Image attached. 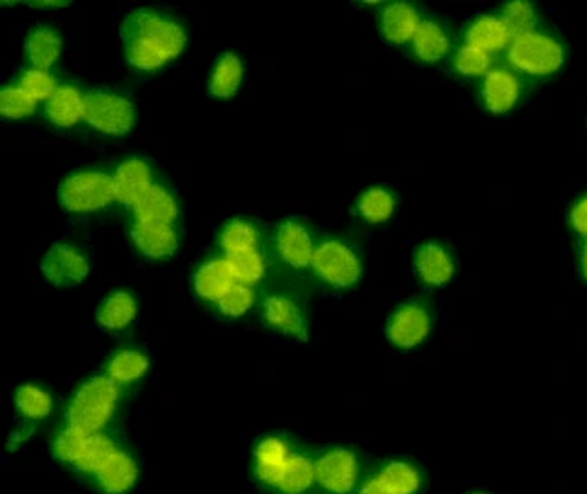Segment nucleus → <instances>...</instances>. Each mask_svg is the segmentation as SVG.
Returning <instances> with one entry per match:
<instances>
[{
	"instance_id": "1",
	"label": "nucleus",
	"mask_w": 587,
	"mask_h": 494,
	"mask_svg": "<svg viewBox=\"0 0 587 494\" xmlns=\"http://www.w3.org/2000/svg\"><path fill=\"white\" fill-rule=\"evenodd\" d=\"M121 40L129 66L137 72H157L183 55L188 26L170 13L140 8L124 17Z\"/></svg>"
},
{
	"instance_id": "2",
	"label": "nucleus",
	"mask_w": 587,
	"mask_h": 494,
	"mask_svg": "<svg viewBox=\"0 0 587 494\" xmlns=\"http://www.w3.org/2000/svg\"><path fill=\"white\" fill-rule=\"evenodd\" d=\"M505 64L526 80H548L562 72L567 46L553 29L538 28L516 35L504 53Z\"/></svg>"
},
{
	"instance_id": "3",
	"label": "nucleus",
	"mask_w": 587,
	"mask_h": 494,
	"mask_svg": "<svg viewBox=\"0 0 587 494\" xmlns=\"http://www.w3.org/2000/svg\"><path fill=\"white\" fill-rule=\"evenodd\" d=\"M118 383L110 377L86 380L67 406V422L86 433H100L110 423L118 406Z\"/></svg>"
},
{
	"instance_id": "4",
	"label": "nucleus",
	"mask_w": 587,
	"mask_h": 494,
	"mask_svg": "<svg viewBox=\"0 0 587 494\" xmlns=\"http://www.w3.org/2000/svg\"><path fill=\"white\" fill-rule=\"evenodd\" d=\"M113 199V177L100 169L72 173L59 186V202L73 215H88L104 210Z\"/></svg>"
},
{
	"instance_id": "5",
	"label": "nucleus",
	"mask_w": 587,
	"mask_h": 494,
	"mask_svg": "<svg viewBox=\"0 0 587 494\" xmlns=\"http://www.w3.org/2000/svg\"><path fill=\"white\" fill-rule=\"evenodd\" d=\"M311 267L322 282L335 289H349L364 277V262L346 240L326 239L316 245Z\"/></svg>"
},
{
	"instance_id": "6",
	"label": "nucleus",
	"mask_w": 587,
	"mask_h": 494,
	"mask_svg": "<svg viewBox=\"0 0 587 494\" xmlns=\"http://www.w3.org/2000/svg\"><path fill=\"white\" fill-rule=\"evenodd\" d=\"M115 447L113 440L105 434L86 433L73 426H67L64 431L57 434L53 442V455L62 464H70L86 474H95Z\"/></svg>"
},
{
	"instance_id": "7",
	"label": "nucleus",
	"mask_w": 587,
	"mask_h": 494,
	"mask_svg": "<svg viewBox=\"0 0 587 494\" xmlns=\"http://www.w3.org/2000/svg\"><path fill=\"white\" fill-rule=\"evenodd\" d=\"M84 121L99 134L124 137L135 128L137 110L126 94L111 89H91L86 93Z\"/></svg>"
},
{
	"instance_id": "8",
	"label": "nucleus",
	"mask_w": 587,
	"mask_h": 494,
	"mask_svg": "<svg viewBox=\"0 0 587 494\" xmlns=\"http://www.w3.org/2000/svg\"><path fill=\"white\" fill-rule=\"evenodd\" d=\"M527 93V80L508 64L495 66L478 80L477 99L480 106L495 117H502L521 106Z\"/></svg>"
},
{
	"instance_id": "9",
	"label": "nucleus",
	"mask_w": 587,
	"mask_h": 494,
	"mask_svg": "<svg viewBox=\"0 0 587 494\" xmlns=\"http://www.w3.org/2000/svg\"><path fill=\"white\" fill-rule=\"evenodd\" d=\"M433 324L435 317L426 301L405 302L391 313L386 326V337L397 350H415L429 339Z\"/></svg>"
},
{
	"instance_id": "10",
	"label": "nucleus",
	"mask_w": 587,
	"mask_h": 494,
	"mask_svg": "<svg viewBox=\"0 0 587 494\" xmlns=\"http://www.w3.org/2000/svg\"><path fill=\"white\" fill-rule=\"evenodd\" d=\"M361 461L353 451L337 447L315 461V482L329 494H349L359 483Z\"/></svg>"
},
{
	"instance_id": "11",
	"label": "nucleus",
	"mask_w": 587,
	"mask_h": 494,
	"mask_svg": "<svg viewBox=\"0 0 587 494\" xmlns=\"http://www.w3.org/2000/svg\"><path fill=\"white\" fill-rule=\"evenodd\" d=\"M40 269L53 286H75L88 277L89 261L83 251L72 244L57 242L42 256Z\"/></svg>"
},
{
	"instance_id": "12",
	"label": "nucleus",
	"mask_w": 587,
	"mask_h": 494,
	"mask_svg": "<svg viewBox=\"0 0 587 494\" xmlns=\"http://www.w3.org/2000/svg\"><path fill=\"white\" fill-rule=\"evenodd\" d=\"M413 267L419 280L426 283L427 288H444L453 280L457 261L449 245L433 240L416 248Z\"/></svg>"
},
{
	"instance_id": "13",
	"label": "nucleus",
	"mask_w": 587,
	"mask_h": 494,
	"mask_svg": "<svg viewBox=\"0 0 587 494\" xmlns=\"http://www.w3.org/2000/svg\"><path fill=\"white\" fill-rule=\"evenodd\" d=\"M513 37L515 35L511 34V29L499 13H483L465 24L462 45L475 46L478 50L488 51L495 56L508 51Z\"/></svg>"
},
{
	"instance_id": "14",
	"label": "nucleus",
	"mask_w": 587,
	"mask_h": 494,
	"mask_svg": "<svg viewBox=\"0 0 587 494\" xmlns=\"http://www.w3.org/2000/svg\"><path fill=\"white\" fill-rule=\"evenodd\" d=\"M262 317L270 328L291 339L308 340V318L302 307L284 294L267 296L262 304Z\"/></svg>"
},
{
	"instance_id": "15",
	"label": "nucleus",
	"mask_w": 587,
	"mask_h": 494,
	"mask_svg": "<svg viewBox=\"0 0 587 494\" xmlns=\"http://www.w3.org/2000/svg\"><path fill=\"white\" fill-rule=\"evenodd\" d=\"M454 45L451 31L437 18H422L415 37L411 40V53L424 64H438L451 59Z\"/></svg>"
},
{
	"instance_id": "16",
	"label": "nucleus",
	"mask_w": 587,
	"mask_h": 494,
	"mask_svg": "<svg viewBox=\"0 0 587 494\" xmlns=\"http://www.w3.org/2000/svg\"><path fill=\"white\" fill-rule=\"evenodd\" d=\"M129 235L135 248L150 261H166L177 253L178 233L173 224L135 220Z\"/></svg>"
},
{
	"instance_id": "17",
	"label": "nucleus",
	"mask_w": 587,
	"mask_h": 494,
	"mask_svg": "<svg viewBox=\"0 0 587 494\" xmlns=\"http://www.w3.org/2000/svg\"><path fill=\"white\" fill-rule=\"evenodd\" d=\"M151 186H155L153 169L145 159H139V156H132L128 161L121 162L113 173L115 201L124 206H135Z\"/></svg>"
},
{
	"instance_id": "18",
	"label": "nucleus",
	"mask_w": 587,
	"mask_h": 494,
	"mask_svg": "<svg viewBox=\"0 0 587 494\" xmlns=\"http://www.w3.org/2000/svg\"><path fill=\"white\" fill-rule=\"evenodd\" d=\"M275 245H277L278 255L288 266L295 269L311 266L315 245H313L310 229L305 228L304 223H300L297 218L284 220L275 235Z\"/></svg>"
},
{
	"instance_id": "19",
	"label": "nucleus",
	"mask_w": 587,
	"mask_h": 494,
	"mask_svg": "<svg viewBox=\"0 0 587 494\" xmlns=\"http://www.w3.org/2000/svg\"><path fill=\"white\" fill-rule=\"evenodd\" d=\"M294 455L295 451L291 449L288 440L280 439V436H266V439L261 440L257 444L255 453H253L257 478L270 487L277 489Z\"/></svg>"
},
{
	"instance_id": "20",
	"label": "nucleus",
	"mask_w": 587,
	"mask_h": 494,
	"mask_svg": "<svg viewBox=\"0 0 587 494\" xmlns=\"http://www.w3.org/2000/svg\"><path fill=\"white\" fill-rule=\"evenodd\" d=\"M421 12L410 2H391L378 15V31L389 45H408L421 26Z\"/></svg>"
},
{
	"instance_id": "21",
	"label": "nucleus",
	"mask_w": 587,
	"mask_h": 494,
	"mask_svg": "<svg viewBox=\"0 0 587 494\" xmlns=\"http://www.w3.org/2000/svg\"><path fill=\"white\" fill-rule=\"evenodd\" d=\"M95 482L104 494H124L134 487L139 478V466L126 451H111L104 464L95 472Z\"/></svg>"
},
{
	"instance_id": "22",
	"label": "nucleus",
	"mask_w": 587,
	"mask_h": 494,
	"mask_svg": "<svg viewBox=\"0 0 587 494\" xmlns=\"http://www.w3.org/2000/svg\"><path fill=\"white\" fill-rule=\"evenodd\" d=\"M45 117L55 128H73L86 117V94L73 84H62L45 102Z\"/></svg>"
},
{
	"instance_id": "23",
	"label": "nucleus",
	"mask_w": 587,
	"mask_h": 494,
	"mask_svg": "<svg viewBox=\"0 0 587 494\" xmlns=\"http://www.w3.org/2000/svg\"><path fill=\"white\" fill-rule=\"evenodd\" d=\"M242 78H245L242 59L235 51H224L216 56L215 64L211 67L208 91L215 99L229 101L239 91Z\"/></svg>"
},
{
	"instance_id": "24",
	"label": "nucleus",
	"mask_w": 587,
	"mask_h": 494,
	"mask_svg": "<svg viewBox=\"0 0 587 494\" xmlns=\"http://www.w3.org/2000/svg\"><path fill=\"white\" fill-rule=\"evenodd\" d=\"M237 283L226 258H213L197 267L193 289L197 296L205 302H221L222 296Z\"/></svg>"
},
{
	"instance_id": "25",
	"label": "nucleus",
	"mask_w": 587,
	"mask_h": 494,
	"mask_svg": "<svg viewBox=\"0 0 587 494\" xmlns=\"http://www.w3.org/2000/svg\"><path fill=\"white\" fill-rule=\"evenodd\" d=\"M62 53V37L55 28L40 24L29 29L24 39V55L29 66L48 69L53 66Z\"/></svg>"
},
{
	"instance_id": "26",
	"label": "nucleus",
	"mask_w": 587,
	"mask_h": 494,
	"mask_svg": "<svg viewBox=\"0 0 587 494\" xmlns=\"http://www.w3.org/2000/svg\"><path fill=\"white\" fill-rule=\"evenodd\" d=\"M134 212L135 220L175 224L178 218V202L170 189L155 183L135 204Z\"/></svg>"
},
{
	"instance_id": "27",
	"label": "nucleus",
	"mask_w": 587,
	"mask_h": 494,
	"mask_svg": "<svg viewBox=\"0 0 587 494\" xmlns=\"http://www.w3.org/2000/svg\"><path fill=\"white\" fill-rule=\"evenodd\" d=\"M137 301L129 291H115L100 302L97 322L108 331H123L137 317Z\"/></svg>"
},
{
	"instance_id": "28",
	"label": "nucleus",
	"mask_w": 587,
	"mask_h": 494,
	"mask_svg": "<svg viewBox=\"0 0 587 494\" xmlns=\"http://www.w3.org/2000/svg\"><path fill=\"white\" fill-rule=\"evenodd\" d=\"M395 207H397V197L394 191L383 186L362 191L361 197L357 199L355 213L367 224L388 223L394 217Z\"/></svg>"
},
{
	"instance_id": "29",
	"label": "nucleus",
	"mask_w": 587,
	"mask_h": 494,
	"mask_svg": "<svg viewBox=\"0 0 587 494\" xmlns=\"http://www.w3.org/2000/svg\"><path fill=\"white\" fill-rule=\"evenodd\" d=\"M378 480L391 494H421L422 472L410 461L391 460L377 472Z\"/></svg>"
},
{
	"instance_id": "30",
	"label": "nucleus",
	"mask_w": 587,
	"mask_h": 494,
	"mask_svg": "<svg viewBox=\"0 0 587 494\" xmlns=\"http://www.w3.org/2000/svg\"><path fill=\"white\" fill-rule=\"evenodd\" d=\"M148 367H150V360L142 351L123 350L111 356L105 366V372L118 385H129L145 378Z\"/></svg>"
},
{
	"instance_id": "31",
	"label": "nucleus",
	"mask_w": 587,
	"mask_h": 494,
	"mask_svg": "<svg viewBox=\"0 0 587 494\" xmlns=\"http://www.w3.org/2000/svg\"><path fill=\"white\" fill-rule=\"evenodd\" d=\"M259 229L255 224L248 223L245 218H235L222 228L218 244H221L224 256L239 255L246 251H255L259 248Z\"/></svg>"
},
{
	"instance_id": "32",
	"label": "nucleus",
	"mask_w": 587,
	"mask_h": 494,
	"mask_svg": "<svg viewBox=\"0 0 587 494\" xmlns=\"http://www.w3.org/2000/svg\"><path fill=\"white\" fill-rule=\"evenodd\" d=\"M451 69L462 78H480L497 66L495 56L488 51L478 50L475 46L460 45L454 48L453 55L449 59Z\"/></svg>"
},
{
	"instance_id": "33",
	"label": "nucleus",
	"mask_w": 587,
	"mask_h": 494,
	"mask_svg": "<svg viewBox=\"0 0 587 494\" xmlns=\"http://www.w3.org/2000/svg\"><path fill=\"white\" fill-rule=\"evenodd\" d=\"M313 482H315V464L308 456L295 453L275 491L280 494H302L313 485Z\"/></svg>"
},
{
	"instance_id": "34",
	"label": "nucleus",
	"mask_w": 587,
	"mask_h": 494,
	"mask_svg": "<svg viewBox=\"0 0 587 494\" xmlns=\"http://www.w3.org/2000/svg\"><path fill=\"white\" fill-rule=\"evenodd\" d=\"M499 15L515 37L540 26V12H538L537 4L527 2V0L505 2L500 7Z\"/></svg>"
},
{
	"instance_id": "35",
	"label": "nucleus",
	"mask_w": 587,
	"mask_h": 494,
	"mask_svg": "<svg viewBox=\"0 0 587 494\" xmlns=\"http://www.w3.org/2000/svg\"><path fill=\"white\" fill-rule=\"evenodd\" d=\"M15 406L24 418L42 420L51 413V396L39 385L24 383L15 393Z\"/></svg>"
},
{
	"instance_id": "36",
	"label": "nucleus",
	"mask_w": 587,
	"mask_h": 494,
	"mask_svg": "<svg viewBox=\"0 0 587 494\" xmlns=\"http://www.w3.org/2000/svg\"><path fill=\"white\" fill-rule=\"evenodd\" d=\"M224 258H226L227 266L232 269L233 277L239 283L253 286V283H259L264 278L266 264H264V258H262L259 250L246 251V253L224 256Z\"/></svg>"
},
{
	"instance_id": "37",
	"label": "nucleus",
	"mask_w": 587,
	"mask_h": 494,
	"mask_svg": "<svg viewBox=\"0 0 587 494\" xmlns=\"http://www.w3.org/2000/svg\"><path fill=\"white\" fill-rule=\"evenodd\" d=\"M37 110V101L29 97L24 89L18 88L17 84L4 86L0 91V113L2 117L10 121H21L34 115Z\"/></svg>"
},
{
	"instance_id": "38",
	"label": "nucleus",
	"mask_w": 587,
	"mask_h": 494,
	"mask_svg": "<svg viewBox=\"0 0 587 494\" xmlns=\"http://www.w3.org/2000/svg\"><path fill=\"white\" fill-rule=\"evenodd\" d=\"M18 88L24 89L29 97H34L35 101L46 102L51 94L55 93L59 88L55 77L48 69H39V67H26L17 77Z\"/></svg>"
},
{
	"instance_id": "39",
	"label": "nucleus",
	"mask_w": 587,
	"mask_h": 494,
	"mask_svg": "<svg viewBox=\"0 0 587 494\" xmlns=\"http://www.w3.org/2000/svg\"><path fill=\"white\" fill-rule=\"evenodd\" d=\"M255 302V293L246 283H235L218 302V312L227 318L245 317Z\"/></svg>"
},
{
	"instance_id": "40",
	"label": "nucleus",
	"mask_w": 587,
	"mask_h": 494,
	"mask_svg": "<svg viewBox=\"0 0 587 494\" xmlns=\"http://www.w3.org/2000/svg\"><path fill=\"white\" fill-rule=\"evenodd\" d=\"M567 228L578 242L587 240V191L576 197V201L571 204L567 212Z\"/></svg>"
},
{
	"instance_id": "41",
	"label": "nucleus",
	"mask_w": 587,
	"mask_h": 494,
	"mask_svg": "<svg viewBox=\"0 0 587 494\" xmlns=\"http://www.w3.org/2000/svg\"><path fill=\"white\" fill-rule=\"evenodd\" d=\"M359 494H391L388 489L384 487L383 482L378 480L377 474L367 478L362 482L361 489H359Z\"/></svg>"
},
{
	"instance_id": "42",
	"label": "nucleus",
	"mask_w": 587,
	"mask_h": 494,
	"mask_svg": "<svg viewBox=\"0 0 587 494\" xmlns=\"http://www.w3.org/2000/svg\"><path fill=\"white\" fill-rule=\"evenodd\" d=\"M578 271L587 283V240L578 242Z\"/></svg>"
},
{
	"instance_id": "43",
	"label": "nucleus",
	"mask_w": 587,
	"mask_h": 494,
	"mask_svg": "<svg viewBox=\"0 0 587 494\" xmlns=\"http://www.w3.org/2000/svg\"><path fill=\"white\" fill-rule=\"evenodd\" d=\"M470 494H489V493H470Z\"/></svg>"
}]
</instances>
